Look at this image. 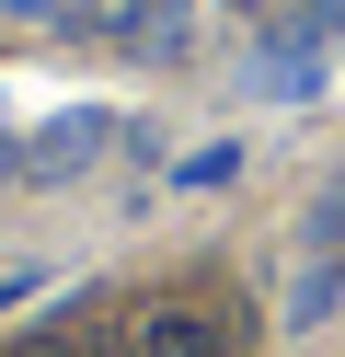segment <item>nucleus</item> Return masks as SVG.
Returning a JSON list of instances; mask_svg holds the SVG:
<instances>
[{
	"label": "nucleus",
	"mask_w": 345,
	"mask_h": 357,
	"mask_svg": "<svg viewBox=\"0 0 345 357\" xmlns=\"http://www.w3.org/2000/svg\"><path fill=\"white\" fill-rule=\"evenodd\" d=\"M104 150H115V116H104V104H81V116H46V139L23 150V173H46V185H58V173H92Z\"/></svg>",
	"instance_id": "2"
},
{
	"label": "nucleus",
	"mask_w": 345,
	"mask_h": 357,
	"mask_svg": "<svg viewBox=\"0 0 345 357\" xmlns=\"http://www.w3.org/2000/svg\"><path fill=\"white\" fill-rule=\"evenodd\" d=\"M299 24H311L322 47H345V0H311V12H299Z\"/></svg>",
	"instance_id": "6"
},
{
	"label": "nucleus",
	"mask_w": 345,
	"mask_h": 357,
	"mask_svg": "<svg viewBox=\"0 0 345 357\" xmlns=\"http://www.w3.org/2000/svg\"><path fill=\"white\" fill-rule=\"evenodd\" d=\"M12 12H46V0H12Z\"/></svg>",
	"instance_id": "8"
},
{
	"label": "nucleus",
	"mask_w": 345,
	"mask_h": 357,
	"mask_svg": "<svg viewBox=\"0 0 345 357\" xmlns=\"http://www.w3.org/2000/svg\"><path fill=\"white\" fill-rule=\"evenodd\" d=\"M253 81H265V93H311L322 81V35L311 24H276V47L253 58Z\"/></svg>",
	"instance_id": "4"
},
{
	"label": "nucleus",
	"mask_w": 345,
	"mask_h": 357,
	"mask_svg": "<svg viewBox=\"0 0 345 357\" xmlns=\"http://www.w3.org/2000/svg\"><path fill=\"white\" fill-rule=\"evenodd\" d=\"M173 35H184V0H138V12H127V47H173Z\"/></svg>",
	"instance_id": "5"
},
{
	"label": "nucleus",
	"mask_w": 345,
	"mask_h": 357,
	"mask_svg": "<svg viewBox=\"0 0 345 357\" xmlns=\"http://www.w3.org/2000/svg\"><path fill=\"white\" fill-rule=\"evenodd\" d=\"M334 300H345V196H322V208H311V231H299L288 323H299V334H311V323H334Z\"/></svg>",
	"instance_id": "1"
},
{
	"label": "nucleus",
	"mask_w": 345,
	"mask_h": 357,
	"mask_svg": "<svg viewBox=\"0 0 345 357\" xmlns=\"http://www.w3.org/2000/svg\"><path fill=\"white\" fill-rule=\"evenodd\" d=\"M12 173H23V150H12V139H0V185H12Z\"/></svg>",
	"instance_id": "7"
},
{
	"label": "nucleus",
	"mask_w": 345,
	"mask_h": 357,
	"mask_svg": "<svg viewBox=\"0 0 345 357\" xmlns=\"http://www.w3.org/2000/svg\"><path fill=\"white\" fill-rule=\"evenodd\" d=\"M138 357H230V334L207 323V311H173V300H161L150 323H138Z\"/></svg>",
	"instance_id": "3"
}]
</instances>
